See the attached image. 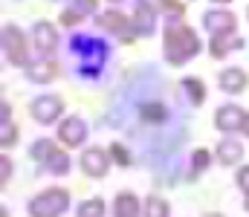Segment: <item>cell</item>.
Masks as SVG:
<instances>
[{"instance_id":"obj_16","label":"cell","mask_w":249,"mask_h":217,"mask_svg":"<svg viewBox=\"0 0 249 217\" xmlns=\"http://www.w3.org/2000/svg\"><path fill=\"white\" fill-rule=\"evenodd\" d=\"M96 9V0H72V6L61 15V23L64 26H75L84 15H90Z\"/></svg>"},{"instance_id":"obj_17","label":"cell","mask_w":249,"mask_h":217,"mask_svg":"<svg viewBox=\"0 0 249 217\" xmlns=\"http://www.w3.org/2000/svg\"><path fill=\"white\" fill-rule=\"evenodd\" d=\"M55 75H58V64H55L53 58L38 61V64H32V67H29V78H32V81H38V84H47V81H53Z\"/></svg>"},{"instance_id":"obj_2","label":"cell","mask_w":249,"mask_h":217,"mask_svg":"<svg viewBox=\"0 0 249 217\" xmlns=\"http://www.w3.org/2000/svg\"><path fill=\"white\" fill-rule=\"evenodd\" d=\"M70 206L67 188H47L44 194L29 200V217H61Z\"/></svg>"},{"instance_id":"obj_12","label":"cell","mask_w":249,"mask_h":217,"mask_svg":"<svg viewBox=\"0 0 249 217\" xmlns=\"http://www.w3.org/2000/svg\"><path fill=\"white\" fill-rule=\"evenodd\" d=\"M209 50H212V58H223L232 50H244V38H238L235 32H220V35H212Z\"/></svg>"},{"instance_id":"obj_22","label":"cell","mask_w":249,"mask_h":217,"mask_svg":"<svg viewBox=\"0 0 249 217\" xmlns=\"http://www.w3.org/2000/svg\"><path fill=\"white\" fill-rule=\"evenodd\" d=\"M58 148H55V142H50V139H38V142L32 145V159H38V162H50L53 159V153H55Z\"/></svg>"},{"instance_id":"obj_29","label":"cell","mask_w":249,"mask_h":217,"mask_svg":"<svg viewBox=\"0 0 249 217\" xmlns=\"http://www.w3.org/2000/svg\"><path fill=\"white\" fill-rule=\"evenodd\" d=\"M212 3H217V9H220V6H226L229 0H212Z\"/></svg>"},{"instance_id":"obj_3","label":"cell","mask_w":249,"mask_h":217,"mask_svg":"<svg viewBox=\"0 0 249 217\" xmlns=\"http://www.w3.org/2000/svg\"><path fill=\"white\" fill-rule=\"evenodd\" d=\"M3 50H6V58H9L15 67H26V64H29V50H26L23 32H20L15 23H6V26H3Z\"/></svg>"},{"instance_id":"obj_13","label":"cell","mask_w":249,"mask_h":217,"mask_svg":"<svg viewBox=\"0 0 249 217\" xmlns=\"http://www.w3.org/2000/svg\"><path fill=\"white\" fill-rule=\"evenodd\" d=\"M113 217H142L139 197L133 191H119L116 194V203H113Z\"/></svg>"},{"instance_id":"obj_27","label":"cell","mask_w":249,"mask_h":217,"mask_svg":"<svg viewBox=\"0 0 249 217\" xmlns=\"http://www.w3.org/2000/svg\"><path fill=\"white\" fill-rule=\"evenodd\" d=\"M235 180H238V185H241V188L249 194V165H244V168L238 171V177H235Z\"/></svg>"},{"instance_id":"obj_28","label":"cell","mask_w":249,"mask_h":217,"mask_svg":"<svg viewBox=\"0 0 249 217\" xmlns=\"http://www.w3.org/2000/svg\"><path fill=\"white\" fill-rule=\"evenodd\" d=\"M0 165H3V185H6V183H9V171H12V162L3 156V159H0Z\"/></svg>"},{"instance_id":"obj_7","label":"cell","mask_w":249,"mask_h":217,"mask_svg":"<svg viewBox=\"0 0 249 217\" xmlns=\"http://www.w3.org/2000/svg\"><path fill=\"white\" fill-rule=\"evenodd\" d=\"M214 125H217L223 134H238V131L247 128V113H244L238 104H223V107H217V113H214Z\"/></svg>"},{"instance_id":"obj_23","label":"cell","mask_w":249,"mask_h":217,"mask_svg":"<svg viewBox=\"0 0 249 217\" xmlns=\"http://www.w3.org/2000/svg\"><path fill=\"white\" fill-rule=\"evenodd\" d=\"M142 119H145V122H162V119H168V110H165L160 101H151V104L142 107Z\"/></svg>"},{"instance_id":"obj_1","label":"cell","mask_w":249,"mask_h":217,"mask_svg":"<svg viewBox=\"0 0 249 217\" xmlns=\"http://www.w3.org/2000/svg\"><path fill=\"white\" fill-rule=\"evenodd\" d=\"M200 50H203V44L191 26H186V23H168L165 26V58H168V64L180 67V64L191 61Z\"/></svg>"},{"instance_id":"obj_21","label":"cell","mask_w":249,"mask_h":217,"mask_svg":"<svg viewBox=\"0 0 249 217\" xmlns=\"http://www.w3.org/2000/svg\"><path fill=\"white\" fill-rule=\"evenodd\" d=\"M105 212H107L105 200L93 197V200H84V203L78 206V212H75V217H105Z\"/></svg>"},{"instance_id":"obj_31","label":"cell","mask_w":249,"mask_h":217,"mask_svg":"<svg viewBox=\"0 0 249 217\" xmlns=\"http://www.w3.org/2000/svg\"><path fill=\"white\" fill-rule=\"evenodd\" d=\"M244 206H247V212H249V194H247V200H244Z\"/></svg>"},{"instance_id":"obj_25","label":"cell","mask_w":249,"mask_h":217,"mask_svg":"<svg viewBox=\"0 0 249 217\" xmlns=\"http://www.w3.org/2000/svg\"><path fill=\"white\" fill-rule=\"evenodd\" d=\"M110 156H113V159H116L119 165H124V168L130 165V153H127V150H124V148H122L119 142H113V145H110Z\"/></svg>"},{"instance_id":"obj_20","label":"cell","mask_w":249,"mask_h":217,"mask_svg":"<svg viewBox=\"0 0 249 217\" xmlns=\"http://www.w3.org/2000/svg\"><path fill=\"white\" fill-rule=\"evenodd\" d=\"M183 90L188 93L191 104H203L206 101V84L200 78H183Z\"/></svg>"},{"instance_id":"obj_18","label":"cell","mask_w":249,"mask_h":217,"mask_svg":"<svg viewBox=\"0 0 249 217\" xmlns=\"http://www.w3.org/2000/svg\"><path fill=\"white\" fill-rule=\"evenodd\" d=\"M168 215H171V206H168L162 197L148 194V200H145V206H142V217H168Z\"/></svg>"},{"instance_id":"obj_4","label":"cell","mask_w":249,"mask_h":217,"mask_svg":"<svg viewBox=\"0 0 249 217\" xmlns=\"http://www.w3.org/2000/svg\"><path fill=\"white\" fill-rule=\"evenodd\" d=\"M96 23L105 29V32H110V35H116L122 44H130L133 38H136V29H133V20H127L122 12H105V15H99L96 17Z\"/></svg>"},{"instance_id":"obj_26","label":"cell","mask_w":249,"mask_h":217,"mask_svg":"<svg viewBox=\"0 0 249 217\" xmlns=\"http://www.w3.org/2000/svg\"><path fill=\"white\" fill-rule=\"evenodd\" d=\"M191 165H194V171H206L209 168V150H194V156H191Z\"/></svg>"},{"instance_id":"obj_32","label":"cell","mask_w":249,"mask_h":217,"mask_svg":"<svg viewBox=\"0 0 249 217\" xmlns=\"http://www.w3.org/2000/svg\"><path fill=\"white\" fill-rule=\"evenodd\" d=\"M110 3H127V0H110Z\"/></svg>"},{"instance_id":"obj_8","label":"cell","mask_w":249,"mask_h":217,"mask_svg":"<svg viewBox=\"0 0 249 217\" xmlns=\"http://www.w3.org/2000/svg\"><path fill=\"white\" fill-rule=\"evenodd\" d=\"M81 171L93 180H102L110 171V153H105L102 148H87L81 153Z\"/></svg>"},{"instance_id":"obj_14","label":"cell","mask_w":249,"mask_h":217,"mask_svg":"<svg viewBox=\"0 0 249 217\" xmlns=\"http://www.w3.org/2000/svg\"><path fill=\"white\" fill-rule=\"evenodd\" d=\"M217 84H220V90H226V93H241L249 84V78L241 67H229V70H223L217 75Z\"/></svg>"},{"instance_id":"obj_10","label":"cell","mask_w":249,"mask_h":217,"mask_svg":"<svg viewBox=\"0 0 249 217\" xmlns=\"http://www.w3.org/2000/svg\"><path fill=\"white\" fill-rule=\"evenodd\" d=\"M58 139L67 148H78V145L87 139V125L81 116H67L61 125H58Z\"/></svg>"},{"instance_id":"obj_6","label":"cell","mask_w":249,"mask_h":217,"mask_svg":"<svg viewBox=\"0 0 249 217\" xmlns=\"http://www.w3.org/2000/svg\"><path fill=\"white\" fill-rule=\"evenodd\" d=\"M64 110V99L61 96H38L32 104H29V113L41 122V125H53Z\"/></svg>"},{"instance_id":"obj_19","label":"cell","mask_w":249,"mask_h":217,"mask_svg":"<svg viewBox=\"0 0 249 217\" xmlns=\"http://www.w3.org/2000/svg\"><path fill=\"white\" fill-rule=\"evenodd\" d=\"M18 139V128L9 122V104H3V119H0V145L3 148H9V145H15Z\"/></svg>"},{"instance_id":"obj_15","label":"cell","mask_w":249,"mask_h":217,"mask_svg":"<svg viewBox=\"0 0 249 217\" xmlns=\"http://www.w3.org/2000/svg\"><path fill=\"white\" fill-rule=\"evenodd\" d=\"M217 159H220V165H238L244 159V145L238 139H223L217 145Z\"/></svg>"},{"instance_id":"obj_9","label":"cell","mask_w":249,"mask_h":217,"mask_svg":"<svg viewBox=\"0 0 249 217\" xmlns=\"http://www.w3.org/2000/svg\"><path fill=\"white\" fill-rule=\"evenodd\" d=\"M32 41H35V50L41 55H53L55 47H58V32H55V26L50 20H38L32 26Z\"/></svg>"},{"instance_id":"obj_5","label":"cell","mask_w":249,"mask_h":217,"mask_svg":"<svg viewBox=\"0 0 249 217\" xmlns=\"http://www.w3.org/2000/svg\"><path fill=\"white\" fill-rule=\"evenodd\" d=\"M160 9H162V0H139L136 15H133L136 35H154V29H157V12Z\"/></svg>"},{"instance_id":"obj_30","label":"cell","mask_w":249,"mask_h":217,"mask_svg":"<svg viewBox=\"0 0 249 217\" xmlns=\"http://www.w3.org/2000/svg\"><path fill=\"white\" fill-rule=\"evenodd\" d=\"M206 217H223V215H217V212H209V215H206Z\"/></svg>"},{"instance_id":"obj_11","label":"cell","mask_w":249,"mask_h":217,"mask_svg":"<svg viewBox=\"0 0 249 217\" xmlns=\"http://www.w3.org/2000/svg\"><path fill=\"white\" fill-rule=\"evenodd\" d=\"M235 23H238V17H235L232 12H226V9H209V12L203 15V26H206L212 35L235 32Z\"/></svg>"},{"instance_id":"obj_24","label":"cell","mask_w":249,"mask_h":217,"mask_svg":"<svg viewBox=\"0 0 249 217\" xmlns=\"http://www.w3.org/2000/svg\"><path fill=\"white\" fill-rule=\"evenodd\" d=\"M47 165H50V171H53V174H58V177L70 174V156H67L64 150H55V153H53V159H50Z\"/></svg>"}]
</instances>
